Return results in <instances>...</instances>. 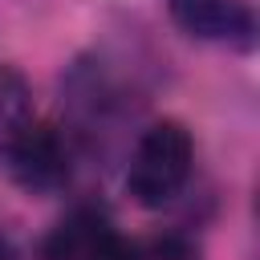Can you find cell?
I'll return each mask as SVG.
<instances>
[{"instance_id": "2", "label": "cell", "mask_w": 260, "mask_h": 260, "mask_svg": "<svg viewBox=\"0 0 260 260\" xmlns=\"http://www.w3.org/2000/svg\"><path fill=\"white\" fill-rule=\"evenodd\" d=\"M12 179L28 195H57L69 183V142L57 126L32 122L8 150Z\"/></svg>"}, {"instance_id": "3", "label": "cell", "mask_w": 260, "mask_h": 260, "mask_svg": "<svg viewBox=\"0 0 260 260\" xmlns=\"http://www.w3.org/2000/svg\"><path fill=\"white\" fill-rule=\"evenodd\" d=\"M167 12L195 41H211V45H228V49L256 45L252 0H167Z\"/></svg>"}, {"instance_id": "6", "label": "cell", "mask_w": 260, "mask_h": 260, "mask_svg": "<svg viewBox=\"0 0 260 260\" xmlns=\"http://www.w3.org/2000/svg\"><path fill=\"white\" fill-rule=\"evenodd\" d=\"M89 260H142V256H138V248H134V244H130L126 236H118L114 228H106Z\"/></svg>"}, {"instance_id": "1", "label": "cell", "mask_w": 260, "mask_h": 260, "mask_svg": "<svg viewBox=\"0 0 260 260\" xmlns=\"http://www.w3.org/2000/svg\"><path fill=\"white\" fill-rule=\"evenodd\" d=\"M191 171H195L191 130L175 118H162L134 138V150L126 162V195L146 211L167 207L183 195Z\"/></svg>"}, {"instance_id": "5", "label": "cell", "mask_w": 260, "mask_h": 260, "mask_svg": "<svg viewBox=\"0 0 260 260\" xmlns=\"http://www.w3.org/2000/svg\"><path fill=\"white\" fill-rule=\"evenodd\" d=\"M32 89L16 65H0V154L12 150V142L32 126Z\"/></svg>"}, {"instance_id": "4", "label": "cell", "mask_w": 260, "mask_h": 260, "mask_svg": "<svg viewBox=\"0 0 260 260\" xmlns=\"http://www.w3.org/2000/svg\"><path fill=\"white\" fill-rule=\"evenodd\" d=\"M106 228H110L106 215H98V211H89V207H77V211L65 215V219L53 228V236L45 240V260H89Z\"/></svg>"}]
</instances>
